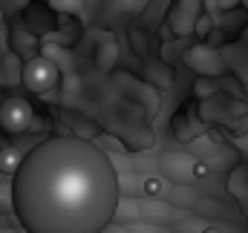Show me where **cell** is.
<instances>
[{
  "label": "cell",
  "instance_id": "cell-1",
  "mask_svg": "<svg viewBox=\"0 0 248 233\" xmlns=\"http://www.w3.org/2000/svg\"><path fill=\"white\" fill-rule=\"evenodd\" d=\"M9 202L26 233H104L119 213L122 187L95 141L55 135L23 153Z\"/></svg>",
  "mask_w": 248,
  "mask_h": 233
},
{
  "label": "cell",
  "instance_id": "cell-2",
  "mask_svg": "<svg viewBox=\"0 0 248 233\" xmlns=\"http://www.w3.org/2000/svg\"><path fill=\"white\" fill-rule=\"evenodd\" d=\"M32 124H35V107L26 95H9L0 104V130H6L9 135L29 132Z\"/></svg>",
  "mask_w": 248,
  "mask_h": 233
},
{
  "label": "cell",
  "instance_id": "cell-3",
  "mask_svg": "<svg viewBox=\"0 0 248 233\" xmlns=\"http://www.w3.org/2000/svg\"><path fill=\"white\" fill-rule=\"evenodd\" d=\"M20 81H23V87L29 92H49V89H55L61 84V72L49 58H32L23 66Z\"/></svg>",
  "mask_w": 248,
  "mask_h": 233
},
{
  "label": "cell",
  "instance_id": "cell-4",
  "mask_svg": "<svg viewBox=\"0 0 248 233\" xmlns=\"http://www.w3.org/2000/svg\"><path fill=\"white\" fill-rule=\"evenodd\" d=\"M20 159H23V153H12V150H9V153H0V170L12 175L15 170H17Z\"/></svg>",
  "mask_w": 248,
  "mask_h": 233
},
{
  "label": "cell",
  "instance_id": "cell-5",
  "mask_svg": "<svg viewBox=\"0 0 248 233\" xmlns=\"http://www.w3.org/2000/svg\"><path fill=\"white\" fill-rule=\"evenodd\" d=\"M162 187H165V184H162L159 178H147V181H144V193H147V196H159Z\"/></svg>",
  "mask_w": 248,
  "mask_h": 233
},
{
  "label": "cell",
  "instance_id": "cell-6",
  "mask_svg": "<svg viewBox=\"0 0 248 233\" xmlns=\"http://www.w3.org/2000/svg\"><path fill=\"white\" fill-rule=\"evenodd\" d=\"M202 233H219V231H211V228H208V231H202Z\"/></svg>",
  "mask_w": 248,
  "mask_h": 233
}]
</instances>
